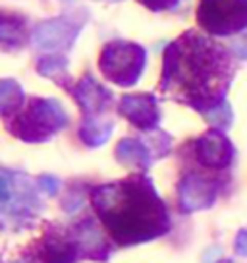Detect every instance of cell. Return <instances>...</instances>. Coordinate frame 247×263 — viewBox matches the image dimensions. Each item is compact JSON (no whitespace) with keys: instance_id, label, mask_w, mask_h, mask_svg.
I'll return each mask as SVG.
<instances>
[{"instance_id":"6da1fadb","label":"cell","mask_w":247,"mask_h":263,"mask_svg":"<svg viewBox=\"0 0 247 263\" xmlns=\"http://www.w3.org/2000/svg\"><path fill=\"white\" fill-rule=\"evenodd\" d=\"M234 78V64L222 45L197 31H186L166 49L160 89L195 110L220 107Z\"/></svg>"},{"instance_id":"7a4b0ae2","label":"cell","mask_w":247,"mask_h":263,"mask_svg":"<svg viewBox=\"0 0 247 263\" xmlns=\"http://www.w3.org/2000/svg\"><path fill=\"white\" fill-rule=\"evenodd\" d=\"M93 205L110 234L122 244L157 238L170 229L164 203L145 176L100 186L93 192Z\"/></svg>"},{"instance_id":"3957f363","label":"cell","mask_w":247,"mask_h":263,"mask_svg":"<svg viewBox=\"0 0 247 263\" xmlns=\"http://www.w3.org/2000/svg\"><path fill=\"white\" fill-rule=\"evenodd\" d=\"M68 124V115L54 99H31L24 112L10 122V132L24 141H45Z\"/></svg>"},{"instance_id":"277c9868","label":"cell","mask_w":247,"mask_h":263,"mask_svg":"<svg viewBox=\"0 0 247 263\" xmlns=\"http://www.w3.org/2000/svg\"><path fill=\"white\" fill-rule=\"evenodd\" d=\"M100 70L105 78L118 85H133L145 66V50L135 43L114 41L100 54Z\"/></svg>"},{"instance_id":"5b68a950","label":"cell","mask_w":247,"mask_h":263,"mask_svg":"<svg viewBox=\"0 0 247 263\" xmlns=\"http://www.w3.org/2000/svg\"><path fill=\"white\" fill-rule=\"evenodd\" d=\"M199 25L211 35H234L247 27V0H201Z\"/></svg>"},{"instance_id":"8992f818","label":"cell","mask_w":247,"mask_h":263,"mask_svg":"<svg viewBox=\"0 0 247 263\" xmlns=\"http://www.w3.org/2000/svg\"><path fill=\"white\" fill-rule=\"evenodd\" d=\"M37 205L35 192L24 176H16L6 171H0V219H24L33 213Z\"/></svg>"},{"instance_id":"52a82bcc","label":"cell","mask_w":247,"mask_h":263,"mask_svg":"<svg viewBox=\"0 0 247 263\" xmlns=\"http://www.w3.org/2000/svg\"><path fill=\"white\" fill-rule=\"evenodd\" d=\"M195 159L209 168H226L234 159V147L222 132L211 130L193 143Z\"/></svg>"},{"instance_id":"ba28073f","label":"cell","mask_w":247,"mask_h":263,"mask_svg":"<svg viewBox=\"0 0 247 263\" xmlns=\"http://www.w3.org/2000/svg\"><path fill=\"white\" fill-rule=\"evenodd\" d=\"M216 197V184L199 174H188L180 184V203L183 211L211 207Z\"/></svg>"},{"instance_id":"9c48e42d","label":"cell","mask_w":247,"mask_h":263,"mask_svg":"<svg viewBox=\"0 0 247 263\" xmlns=\"http://www.w3.org/2000/svg\"><path fill=\"white\" fill-rule=\"evenodd\" d=\"M120 112H122L132 124H135L141 130H151L158 124V107L157 99L153 95H126L120 103Z\"/></svg>"},{"instance_id":"30bf717a","label":"cell","mask_w":247,"mask_h":263,"mask_svg":"<svg viewBox=\"0 0 247 263\" xmlns=\"http://www.w3.org/2000/svg\"><path fill=\"white\" fill-rule=\"evenodd\" d=\"M79 33V27L66 20H50L41 24L33 33V43L39 49L54 50L70 47Z\"/></svg>"},{"instance_id":"8fae6325","label":"cell","mask_w":247,"mask_h":263,"mask_svg":"<svg viewBox=\"0 0 247 263\" xmlns=\"http://www.w3.org/2000/svg\"><path fill=\"white\" fill-rule=\"evenodd\" d=\"M75 99L81 105V108L85 112H100L110 105L112 95L110 91L105 89L97 80H93L91 76H85L81 82L77 83L75 89Z\"/></svg>"},{"instance_id":"7c38bea8","label":"cell","mask_w":247,"mask_h":263,"mask_svg":"<svg viewBox=\"0 0 247 263\" xmlns=\"http://www.w3.org/2000/svg\"><path fill=\"white\" fill-rule=\"evenodd\" d=\"M27 24L22 16L0 12V49L14 50L25 45Z\"/></svg>"},{"instance_id":"4fadbf2b","label":"cell","mask_w":247,"mask_h":263,"mask_svg":"<svg viewBox=\"0 0 247 263\" xmlns=\"http://www.w3.org/2000/svg\"><path fill=\"white\" fill-rule=\"evenodd\" d=\"M77 242L64 236H49L43 242L39 255L43 263H74L77 259Z\"/></svg>"},{"instance_id":"5bb4252c","label":"cell","mask_w":247,"mask_h":263,"mask_svg":"<svg viewBox=\"0 0 247 263\" xmlns=\"http://www.w3.org/2000/svg\"><path fill=\"white\" fill-rule=\"evenodd\" d=\"M116 157L120 163L128 166H137V168H147L151 164L147 147L137 140H122L116 147Z\"/></svg>"},{"instance_id":"9a60e30c","label":"cell","mask_w":247,"mask_h":263,"mask_svg":"<svg viewBox=\"0 0 247 263\" xmlns=\"http://www.w3.org/2000/svg\"><path fill=\"white\" fill-rule=\"evenodd\" d=\"M24 101V91L19 83L14 80H2L0 82V115H10L19 108Z\"/></svg>"},{"instance_id":"2e32d148","label":"cell","mask_w":247,"mask_h":263,"mask_svg":"<svg viewBox=\"0 0 247 263\" xmlns=\"http://www.w3.org/2000/svg\"><path fill=\"white\" fill-rule=\"evenodd\" d=\"M112 134V124L108 122H97V120H85L79 128V138L87 145H102Z\"/></svg>"},{"instance_id":"e0dca14e","label":"cell","mask_w":247,"mask_h":263,"mask_svg":"<svg viewBox=\"0 0 247 263\" xmlns=\"http://www.w3.org/2000/svg\"><path fill=\"white\" fill-rule=\"evenodd\" d=\"M207 120L216 128H228L232 124V108L228 103H222L220 107L213 108L207 112Z\"/></svg>"},{"instance_id":"ac0fdd59","label":"cell","mask_w":247,"mask_h":263,"mask_svg":"<svg viewBox=\"0 0 247 263\" xmlns=\"http://www.w3.org/2000/svg\"><path fill=\"white\" fill-rule=\"evenodd\" d=\"M64 70V60L62 58H45L39 62V72L43 76H54L56 72Z\"/></svg>"},{"instance_id":"d6986e66","label":"cell","mask_w":247,"mask_h":263,"mask_svg":"<svg viewBox=\"0 0 247 263\" xmlns=\"http://www.w3.org/2000/svg\"><path fill=\"white\" fill-rule=\"evenodd\" d=\"M143 6H147L149 10H155V12H162V10L174 8L180 0H139Z\"/></svg>"},{"instance_id":"ffe728a7","label":"cell","mask_w":247,"mask_h":263,"mask_svg":"<svg viewBox=\"0 0 247 263\" xmlns=\"http://www.w3.org/2000/svg\"><path fill=\"white\" fill-rule=\"evenodd\" d=\"M236 250H238L241 255H247V232L241 230L236 238Z\"/></svg>"},{"instance_id":"44dd1931","label":"cell","mask_w":247,"mask_h":263,"mask_svg":"<svg viewBox=\"0 0 247 263\" xmlns=\"http://www.w3.org/2000/svg\"><path fill=\"white\" fill-rule=\"evenodd\" d=\"M234 50H236V54H238L239 58H247V35L234 45Z\"/></svg>"},{"instance_id":"7402d4cb","label":"cell","mask_w":247,"mask_h":263,"mask_svg":"<svg viewBox=\"0 0 247 263\" xmlns=\"http://www.w3.org/2000/svg\"><path fill=\"white\" fill-rule=\"evenodd\" d=\"M41 186H45V188H49V194H54L58 190V182L54 180V178H50V176H47V178H41Z\"/></svg>"}]
</instances>
